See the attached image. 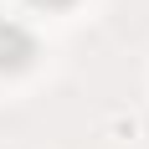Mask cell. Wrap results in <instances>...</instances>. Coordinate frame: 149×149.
I'll list each match as a JSON object with an SVG mask.
<instances>
[{"label": "cell", "mask_w": 149, "mask_h": 149, "mask_svg": "<svg viewBox=\"0 0 149 149\" xmlns=\"http://www.w3.org/2000/svg\"><path fill=\"white\" fill-rule=\"evenodd\" d=\"M31 5H41V10H57V5H72V0H31Z\"/></svg>", "instance_id": "7a4b0ae2"}, {"label": "cell", "mask_w": 149, "mask_h": 149, "mask_svg": "<svg viewBox=\"0 0 149 149\" xmlns=\"http://www.w3.org/2000/svg\"><path fill=\"white\" fill-rule=\"evenodd\" d=\"M31 62H36V36H31V26H26V21L0 15V77L26 72Z\"/></svg>", "instance_id": "6da1fadb"}]
</instances>
